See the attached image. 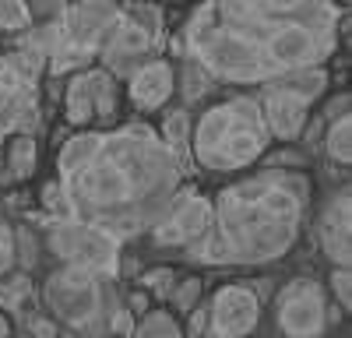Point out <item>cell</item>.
<instances>
[{
    "label": "cell",
    "mask_w": 352,
    "mask_h": 338,
    "mask_svg": "<svg viewBox=\"0 0 352 338\" xmlns=\"http://www.w3.org/2000/svg\"><path fill=\"white\" fill-rule=\"evenodd\" d=\"M345 28L335 0H204L184 28V49L215 81L268 84L324 67Z\"/></svg>",
    "instance_id": "cell-1"
},
{
    "label": "cell",
    "mask_w": 352,
    "mask_h": 338,
    "mask_svg": "<svg viewBox=\"0 0 352 338\" xmlns=\"http://www.w3.org/2000/svg\"><path fill=\"white\" fill-rule=\"evenodd\" d=\"M56 169L67 218L99 225L116 240L152 229L184 183V162L144 124L78 131L64 141Z\"/></svg>",
    "instance_id": "cell-2"
},
{
    "label": "cell",
    "mask_w": 352,
    "mask_h": 338,
    "mask_svg": "<svg viewBox=\"0 0 352 338\" xmlns=\"http://www.w3.org/2000/svg\"><path fill=\"white\" fill-rule=\"evenodd\" d=\"M310 180L300 169H264L219 194L212 225L187 250L201 264L278 261L300 236Z\"/></svg>",
    "instance_id": "cell-3"
},
{
    "label": "cell",
    "mask_w": 352,
    "mask_h": 338,
    "mask_svg": "<svg viewBox=\"0 0 352 338\" xmlns=\"http://www.w3.org/2000/svg\"><path fill=\"white\" fill-rule=\"evenodd\" d=\"M272 145L257 95H229L208 106L190 127V159L212 173L254 166Z\"/></svg>",
    "instance_id": "cell-4"
},
{
    "label": "cell",
    "mask_w": 352,
    "mask_h": 338,
    "mask_svg": "<svg viewBox=\"0 0 352 338\" xmlns=\"http://www.w3.org/2000/svg\"><path fill=\"white\" fill-rule=\"evenodd\" d=\"M43 296L56 321L88 338H99L106 331H127L134 317L131 310L116 303L113 271H102V268L64 264L60 271L50 275Z\"/></svg>",
    "instance_id": "cell-5"
},
{
    "label": "cell",
    "mask_w": 352,
    "mask_h": 338,
    "mask_svg": "<svg viewBox=\"0 0 352 338\" xmlns=\"http://www.w3.org/2000/svg\"><path fill=\"white\" fill-rule=\"evenodd\" d=\"M116 18H120V8L113 0H74V4H67V11L56 18L60 39H56L50 53L46 71L53 78H60L81 67H92Z\"/></svg>",
    "instance_id": "cell-6"
},
{
    "label": "cell",
    "mask_w": 352,
    "mask_h": 338,
    "mask_svg": "<svg viewBox=\"0 0 352 338\" xmlns=\"http://www.w3.org/2000/svg\"><path fill=\"white\" fill-rule=\"evenodd\" d=\"M39 64L25 53L0 56V145L11 134H32L39 124Z\"/></svg>",
    "instance_id": "cell-7"
},
{
    "label": "cell",
    "mask_w": 352,
    "mask_h": 338,
    "mask_svg": "<svg viewBox=\"0 0 352 338\" xmlns=\"http://www.w3.org/2000/svg\"><path fill=\"white\" fill-rule=\"evenodd\" d=\"M120 113V84L106 67H81L64 89V117L71 127L85 131L88 124H113Z\"/></svg>",
    "instance_id": "cell-8"
},
{
    "label": "cell",
    "mask_w": 352,
    "mask_h": 338,
    "mask_svg": "<svg viewBox=\"0 0 352 338\" xmlns=\"http://www.w3.org/2000/svg\"><path fill=\"white\" fill-rule=\"evenodd\" d=\"M50 250L64 264H85V268H116V250L120 240L109 236L99 225H88L81 218H56L50 225Z\"/></svg>",
    "instance_id": "cell-9"
},
{
    "label": "cell",
    "mask_w": 352,
    "mask_h": 338,
    "mask_svg": "<svg viewBox=\"0 0 352 338\" xmlns=\"http://www.w3.org/2000/svg\"><path fill=\"white\" fill-rule=\"evenodd\" d=\"M155 25H159L155 11H148V14H141V11L124 14L120 11V18L113 21L109 36H106L102 49H99L102 67L109 74H131L144 56L159 46V28Z\"/></svg>",
    "instance_id": "cell-10"
},
{
    "label": "cell",
    "mask_w": 352,
    "mask_h": 338,
    "mask_svg": "<svg viewBox=\"0 0 352 338\" xmlns=\"http://www.w3.org/2000/svg\"><path fill=\"white\" fill-rule=\"evenodd\" d=\"M328 321V300L317 282L296 278L278 293V331L285 338H320Z\"/></svg>",
    "instance_id": "cell-11"
},
{
    "label": "cell",
    "mask_w": 352,
    "mask_h": 338,
    "mask_svg": "<svg viewBox=\"0 0 352 338\" xmlns=\"http://www.w3.org/2000/svg\"><path fill=\"white\" fill-rule=\"evenodd\" d=\"M212 201L204 194H197L194 187H184L169 197V205L162 208V215L152 225V236L162 247H190L204 229L212 225Z\"/></svg>",
    "instance_id": "cell-12"
},
{
    "label": "cell",
    "mask_w": 352,
    "mask_h": 338,
    "mask_svg": "<svg viewBox=\"0 0 352 338\" xmlns=\"http://www.w3.org/2000/svg\"><path fill=\"white\" fill-rule=\"evenodd\" d=\"M261 321V296L250 286H222L208 306L212 338H243Z\"/></svg>",
    "instance_id": "cell-13"
},
{
    "label": "cell",
    "mask_w": 352,
    "mask_h": 338,
    "mask_svg": "<svg viewBox=\"0 0 352 338\" xmlns=\"http://www.w3.org/2000/svg\"><path fill=\"white\" fill-rule=\"evenodd\" d=\"M261 102V113H264V124H268V134L278 137V141H296L307 127V117H310V99L303 92H296L289 81L275 78L264 84V92L257 95Z\"/></svg>",
    "instance_id": "cell-14"
},
{
    "label": "cell",
    "mask_w": 352,
    "mask_h": 338,
    "mask_svg": "<svg viewBox=\"0 0 352 338\" xmlns=\"http://www.w3.org/2000/svg\"><path fill=\"white\" fill-rule=\"evenodd\" d=\"M317 240L331 264H352V194L338 190L317 218Z\"/></svg>",
    "instance_id": "cell-15"
},
{
    "label": "cell",
    "mask_w": 352,
    "mask_h": 338,
    "mask_svg": "<svg viewBox=\"0 0 352 338\" xmlns=\"http://www.w3.org/2000/svg\"><path fill=\"white\" fill-rule=\"evenodd\" d=\"M176 92V67L162 56L155 60H141L131 74H127V95L141 113H152L162 109Z\"/></svg>",
    "instance_id": "cell-16"
},
{
    "label": "cell",
    "mask_w": 352,
    "mask_h": 338,
    "mask_svg": "<svg viewBox=\"0 0 352 338\" xmlns=\"http://www.w3.org/2000/svg\"><path fill=\"white\" fill-rule=\"evenodd\" d=\"M39 166V145L32 134H11L8 137V155H4V169L8 180H28Z\"/></svg>",
    "instance_id": "cell-17"
},
{
    "label": "cell",
    "mask_w": 352,
    "mask_h": 338,
    "mask_svg": "<svg viewBox=\"0 0 352 338\" xmlns=\"http://www.w3.org/2000/svg\"><path fill=\"white\" fill-rule=\"evenodd\" d=\"M190 127H194L190 113H187V109H173V113H166L162 131H159V137L166 141V148L180 159V162L190 159Z\"/></svg>",
    "instance_id": "cell-18"
},
{
    "label": "cell",
    "mask_w": 352,
    "mask_h": 338,
    "mask_svg": "<svg viewBox=\"0 0 352 338\" xmlns=\"http://www.w3.org/2000/svg\"><path fill=\"white\" fill-rule=\"evenodd\" d=\"M324 152H328V159L338 162V166H349V162H352V117H349V113L328 120Z\"/></svg>",
    "instance_id": "cell-19"
},
{
    "label": "cell",
    "mask_w": 352,
    "mask_h": 338,
    "mask_svg": "<svg viewBox=\"0 0 352 338\" xmlns=\"http://www.w3.org/2000/svg\"><path fill=\"white\" fill-rule=\"evenodd\" d=\"M131 338H184V328L169 310H148L141 314V324L131 331Z\"/></svg>",
    "instance_id": "cell-20"
},
{
    "label": "cell",
    "mask_w": 352,
    "mask_h": 338,
    "mask_svg": "<svg viewBox=\"0 0 352 338\" xmlns=\"http://www.w3.org/2000/svg\"><path fill=\"white\" fill-rule=\"evenodd\" d=\"M184 81V99L187 102H197L204 92H212V84H215V78L204 71L201 64H194V60H187L184 64V74H176V84Z\"/></svg>",
    "instance_id": "cell-21"
},
{
    "label": "cell",
    "mask_w": 352,
    "mask_h": 338,
    "mask_svg": "<svg viewBox=\"0 0 352 338\" xmlns=\"http://www.w3.org/2000/svg\"><path fill=\"white\" fill-rule=\"evenodd\" d=\"M0 28L4 32H28L32 28V8L25 0H0Z\"/></svg>",
    "instance_id": "cell-22"
},
{
    "label": "cell",
    "mask_w": 352,
    "mask_h": 338,
    "mask_svg": "<svg viewBox=\"0 0 352 338\" xmlns=\"http://www.w3.org/2000/svg\"><path fill=\"white\" fill-rule=\"evenodd\" d=\"M28 293H32L28 275H11V278L0 275V310H18L28 300Z\"/></svg>",
    "instance_id": "cell-23"
},
{
    "label": "cell",
    "mask_w": 352,
    "mask_h": 338,
    "mask_svg": "<svg viewBox=\"0 0 352 338\" xmlns=\"http://www.w3.org/2000/svg\"><path fill=\"white\" fill-rule=\"evenodd\" d=\"M39 261V243H36V233L28 225H18L14 229V264H21L25 271H32Z\"/></svg>",
    "instance_id": "cell-24"
},
{
    "label": "cell",
    "mask_w": 352,
    "mask_h": 338,
    "mask_svg": "<svg viewBox=\"0 0 352 338\" xmlns=\"http://www.w3.org/2000/svg\"><path fill=\"white\" fill-rule=\"evenodd\" d=\"M141 289L148 296H159V300H169L173 289H176V271L173 268H152L141 275Z\"/></svg>",
    "instance_id": "cell-25"
},
{
    "label": "cell",
    "mask_w": 352,
    "mask_h": 338,
    "mask_svg": "<svg viewBox=\"0 0 352 338\" xmlns=\"http://www.w3.org/2000/svg\"><path fill=\"white\" fill-rule=\"evenodd\" d=\"M173 306L180 310V314H190V310L197 306L201 300V278H184V282H176V289H173Z\"/></svg>",
    "instance_id": "cell-26"
},
{
    "label": "cell",
    "mask_w": 352,
    "mask_h": 338,
    "mask_svg": "<svg viewBox=\"0 0 352 338\" xmlns=\"http://www.w3.org/2000/svg\"><path fill=\"white\" fill-rule=\"evenodd\" d=\"M331 293L338 296V306L342 310H349L352 306V271L345 268V264H331Z\"/></svg>",
    "instance_id": "cell-27"
},
{
    "label": "cell",
    "mask_w": 352,
    "mask_h": 338,
    "mask_svg": "<svg viewBox=\"0 0 352 338\" xmlns=\"http://www.w3.org/2000/svg\"><path fill=\"white\" fill-rule=\"evenodd\" d=\"M11 271H14V229L0 215V275H11Z\"/></svg>",
    "instance_id": "cell-28"
},
{
    "label": "cell",
    "mask_w": 352,
    "mask_h": 338,
    "mask_svg": "<svg viewBox=\"0 0 352 338\" xmlns=\"http://www.w3.org/2000/svg\"><path fill=\"white\" fill-rule=\"evenodd\" d=\"M43 205H46L50 212H56L60 218H67V201H64V187H60V180L43 187Z\"/></svg>",
    "instance_id": "cell-29"
},
{
    "label": "cell",
    "mask_w": 352,
    "mask_h": 338,
    "mask_svg": "<svg viewBox=\"0 0 352 338\" xmlns=\"http://www.w3.org/2000/svg\"><path fill=\"white\" fill-rule=\"evenodd\" d=\"M204 331H208V310H190V338H201Z\"/></svg>",
    "instance_id": "cell-30"
},
{
    "label": "cell",
    "mask_w": 352,
    "mask_h": 338,
    "mask_svg": "<svg viewBox=\"0 0 352 338\" xmlns=\"http://www.w3.org/2000/svg\"><path fill=\"white\" fill-rule=\"evenodd\" d=\"M127 310H131L134 317H138V314H148V293H131Z\"/></svg>",
    "instance_id": "cell-31"
},
{
    "label": "cell",
    "mask_w": 352,
    "mask_h": 338,
    "mask_svg": "<svg viewBox=\"0 0 352 338\" xmlns=\"http://www.w3.org/2000/svg\"><path fill=\"white\" fill-rule=\"evenodd\" d=\"M349 102H352V99H349V92H342V95L328 106V120H335V117H342V113H349Z\"/></svg>",
    "instance_id": "cell-32"
},
{
    "label": "cell",
    "mask_w": 352,
    "mask_h": 338,
    "mask_svg": "<svg viewBox=\"0 0 352 338\" xmlns=\"http://www.w3.org/2000/svg\"><path fill=\"white\" fill-rule=\"evenodd\" d=\"M0 338H11V321H8L4 310H0Z\"/></svg>",
    "instance_id": "cell-33"
},
{
    "label": "cell",
    "mask_w": 352,
    "mask_h": 338,
    "mask_svg": "<svg viewBox=\"0 0 352 338\" xmlns=\"http://www.w3.org/2000/svg\"><path fill=\"white\" fill-rule=\"evenodd\" d=\"M131 4H148V0H131Z\"/></svg>",
    "instance_id": "cell-34"
},
{
    "label": "cell",
    "mask_w": 352,
    "mask_h": 338,
    "mask_svg": "<svg viewBox=\"0 0 352 338\" xmlns=\"http://www.w3.org/2000/svg\"><path fill=\"white\" fill-rule=\"evenodd\" d=\"M338 4H342V8H345V4H349V0H338Z\"/></svg>",
    "instance_id": "cell-35"
}]
</instances>
